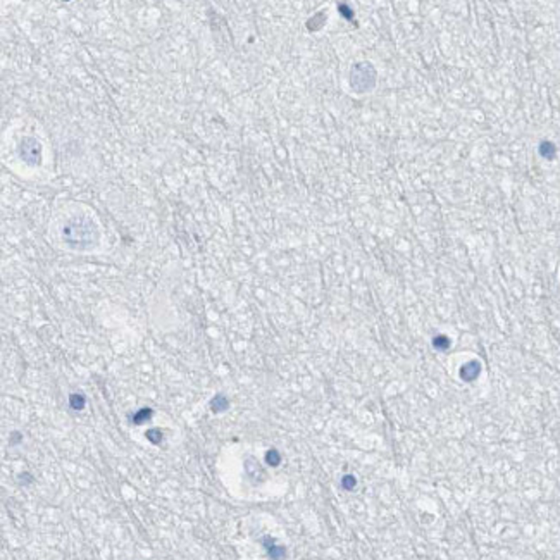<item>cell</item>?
I'll return each mask as SVG.
<instances>
[{"mask_svg": "<svg viewBox=\"0 0 560 560\" xmlns=\"http://www.w3.org/2000/svg\"><path fill=\"white\" fill-rule=\"evenodd\" d=\"M62 238L71 248L87 250L98 241V231L92 219L85 216H74L64 224Z\"/></svg>", "mask_w": 560, "mask_h": 560, "instance_id": "obj_1", "label": "cell"}, {"mask_svg": "<svg viewBox=\"0 0 560 560\" xmlns=\"http://www.w3.org/2000/svg\"><path fill=\"white\" fill-rule=\"evenodd\" d=\"M374 76H376L374 69L367 62L357 64L354 69H352V87H354L357 92L362 93V92L374 87Z\"/></svg>", "mask_w": 560, "mask_h": 560, "instance_id": "obj_2", "label": "cell"}, {"mask_svg": "<svg viewBox=\"0 0 560 560\" xmlns=\"http://www.w3.org/2000/svg\"><path fill=\"white\" fill-rule=\"evenodd\" d=\"M19 155L31 166H38L42 162V145L35 138H23L19 145Z\"/></svg>", "mask_w": 560, "mask_h": 560, "instance_id": "obj_3", "label": "cell"}, {"mask_svg": "<svg viewBox=\"0 0 560 560\" xmlns=\"http://www.w3.org/2000/svg\"><path fill=\"white\" fill-rule=\"evenodd\" d=\"M479 373H481V364L477 362V360H472V362L466 364V366L462 367L460 376H462V379H466V381H474L477 376H479Z\"/></svg>", "mask_w": 560, "mask_h": 560, "instance_id": "obj_4", "label": "cell"}, {"mask_svg": "<svg viewBox=\"0 0 560 560\" xmlns=\"http://www.w3.org/2000/svg\"><path fill=\"white\" fill-rule=\"evenodd\" d=\"M264 545H266L267 554H269V557L273 560H283L284 557H286V550H284L283 547H278V545L274 543V540L266 538V540H264Z\"/></svg>", "mask_w": 560, "mask_h": 560, "instance_id": "obj_5", "label": "cell"}, {"mask_svg": "<svg viewBox=\"0 0 560 560\" xmlns=\"http://www.w3.org/2000/svg\"><path fill=\"white\" fill-rule=\"evenodd\" d=\"M228 405H230L228 398L224 397V395H217V397H214V400H212V404H210V407H212L214 412H224V410L228 409Z\"/></svg>", "mask_w": 560, "mask_h": 560, "instance_id": "obj_6", "label": "cell"}, {"mask_svg": "<svg viewBox=\"0 0 560 560\" xmlns=\"http://www.w3.org/2000/svg\"><path fill=\"white\" fill-rule=\"evenodd\" d=\"M540 153L545 157V159H552V157L555 155L554 143H550V141H543V143L540 145Z\"/></svg>", "mask_w": 560, "mask_h": 560, "instance_id": "obj_7", "label": "cell"}, {"mask_svg": "<svg viewBox=\"0 0 560 560\" xmlns=\"http://www.w3.org/2000/svg\"><path fill=\"white\" fill-rule=\"evenodd\" d=\"M150 416H152V410L150 409H141V410H138V412L135 414L133 417H131V420H133V424H141L143 420H147Z\"/></svg>", "mask_w": 560, "mask_h": 560, "instance_id": "obj_8", "label": "cell"}, {"mask_svg": "<svg viewBox=\"0 0 560 560\" xmlns=\"http://www.w3.org/2000/svg\"><path fill=\"white\" fill-rule=\"evenodd\" d=\"M71 407L74 410H81L85 407V397L83 395H71Z\"/></svg>", "mask_w": 560, "mask_h": 560, "instance_id": "obj_9", "label": "cell"}, {"mask_svg": "<svg viewBox=\"0 0 560 560\" xmlns=\"http://www.w3.org/2000/svg\"><path fill=\"white\" fill-rule=\"evenodd\" d=\"M341 486H343L345 490H354L355 488V477L354 476H345L343 479H341Z\"/></svg>", "mask_w": 560, "mask_h": 560, "instance_id": "obj_10", "label": "cell"}, {"mask_svg": "<svg viewBox=\"0 0 560 560\" xmlns=\"http://www.w3.org/2000/svg\"><path fill=\"white\" fill-rule=\"evenodd\" d=\"M280 454H278L276 450H271V452H267V462L271 464V466H278V464H280Z\"/></svg>", "mask_w": 560, "mask_h": 560, "instance_id": "obj_11", "label": "cell"}, {"mask_svg": "<svg viewBox=\"0 0 560 560\" xmlns=\"http://www.w3.org/2000/svg\"><path fill=\"white\" fill-rule=\"evenodd\" d=\"M434 345H436L438 348H447L448 347V340L445 336H438L436 340H434Z\"/></svg>", "mask_w": 560, "mask_h": 560, "instance_id": "obj_12", "label": "cell"}]
</instances>
